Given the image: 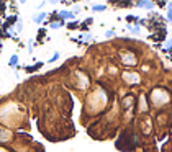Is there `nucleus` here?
<instances>
[{
    "mask_svg": "<svg viewBox=\"0 0 172 152\" xmlns=\"http://www.w3.org/2000/svg\"><path fill=\"white\" fill-rule=\"evenodd\" d=\"M169 20H170V21H172V10L169 11Z\"/></svg>",
    "mask_w": 172,
    "mask_h": 152,
    "instance_id": "10",
    "label": "nucleus"
},
{
    "mask_svg": "<svg viewBox=\"0 0 172 152\" xmlns=\"http://www.w3.org/2000/svg\"><path fill=\"white\" fill-rule=\"evenodd\" d=\"M59 17H61V18H67V20H72L74 13H72V11H67V10H62L61 13H59Z\"/></svg>",
    "mask_w": 172,
    "mask_h": 152,
    "instance_id": "3",
    "label": "nucleus"
},
{
    "mask_svg": "<svg viewBox=\"0 0 172 152\" xmlns=\"http://www.w3.org/2000/svg\"><path fill=\"white\" fill-rule=\"evenodd\" d=\"M45 18H46V13H39V15H36V17H33V20H35L36 23H41Z\"/></svg>",
    "mask_w": 172,
    "mask_h": 152,
    "instance_id": "4",
    "label": "nucleus"
},
{
    "mask_svg": "<svg viewBox=\"0 0 172 152\" xmlns=\"http://www.w3.org/2000/svg\"><path fill=\"white\" fill-rule=\"evenodd\" d=\"M58 57H59V54H58V53H56V54L53 56V57H51V62H53V61H56V59H58Z\"/></svg>",
    "mask_w": 172,
    "mask_h": 152,
    "instance_id": "9",
    "label": "nucleus"
},
{
    "mask_svg": "<svg viewBox=\"0 0 172 152\" xmlns=\"http://www.w3.org/2000/svg\"><path fill=\"white\" fill-rule=\"evenodd\" d=\"M17 64H18V57H17V56H12V59H10V67H17Z\"/></svg>",
    "mask_w": 172,
    "mask_h": 152,
    "instance_id": "6",
    "label": "nucleus"
},
{
    "mask_svg": "<svg viewBox=\"0 0 172 152\" xmlns=\"http://www.w3.org/2000/svg\"><path fill=\"white\" fill-rule=\"evenodd\" d=\"M138 5H139V7H146V8H153V7H154L151 2H139Z\"/></svg>",
    "mask_w": 172,
    "mask_h": 152,
    "instance_id": "7",
    "label": "nucleus"
},
{
    "mask_svg": "<svg viewBox=\"0 0 172 152\" xmlns=\"http://www.w3.org/2000/svg\"><path fill=\"white\" fill-rule=\"evenodd\" d=\"M170 8H172V3H170Z\"/></svg>",
    "mask_w": 172,
    "mask_h": 152,
    "instance_id": "11",
    "label": "nucleus"
},
{
    "mask_svg": "<svg viewBox=\"0 0 172 152\" xmlns=\"http://www.w3.org/2000/svg\"><path fill=\"white\" fill-rule=\"evenodd\" d=\"M123 77H125V80L128 83H139V75L138 74H128V72H125Z\"/></svg>",
    "mask_w": 172,
    "mask_h": 152,
    "instance_id": "1",
    "label": "nucleus"
},
{
    "mask_svg": "<svg viewBox=\"0 0 172 152\" xmlns=\"http://www.w3.org/2000/svg\"><path fill=\"white\" fill-rule=\"evenodd\" d=\"M121 61L125 62V66H134L136 64V57L131 54H121Z\"/></svg>",
    "mask_w": 172,
    "mask_h": 152,
    "instance_id": "2",
    "label": "nucleus"
},
{
    "mask_svg": "<svg viewBox=\"0 0 172 152\" xmlns=\"http://www.w3.org/2000/svg\"><path fill=\"white\" fill-rule=\"evenodd\" d=\"M64 25V21L61 20V21H54V23H51V28H53V30H58V28H61Z\"/></svg>",
    "mask_w": 172,
    "mask_h": 152,
    "instance_id": "5",
    "label": "nucleus"
},
{
    "mask_svg": "<svg viewBox=\"0 0 172 152\" xmlns=\"http://www.w3.org/2000/svg\"><path fill=\"white\" fill-rule=\"evenodd\" d=\"M94 10H97V11H102V10H105V7H103V5H94Z\"/></svg>",
    "mask_w": 172,
    "mask_h": 152,
    "instance_id": "8",
    "label": "nucleus"
}]
</instances>
